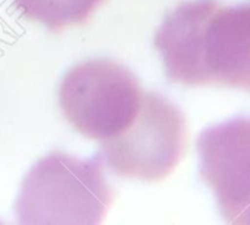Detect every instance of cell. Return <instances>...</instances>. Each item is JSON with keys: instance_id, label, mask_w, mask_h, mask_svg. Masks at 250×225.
I'll return each instance as SVG.
<instances>
[{"instance_id": "cell-6", "label": "cell", "mask_w": 250, "mask_h": 225, "mask_svg": "<svg viewBox=\"0 0 250 225\" xmlns=\"http://www.w3.org/2000/svg\"><path fill=\"white\" fill-rule=\"evenodd\" d=\"M103 0H15L22 17L50 30L83 24Z\"/></svg>"}, {"instance_id": "cell-5", "label": "cell", "mask_w": 250, "mask_h": 225, "mask_svg": "<svg viewBox=\"0 0 250 225\" xmlns=\"http://www.w3.org/2000/svg\"><path fill=\"white\" fill-rule=\"evenodd\" d=\"M199 174L213 191L224 219L250 224V120L212 125L199 137Z\"/></svg>"}, {"instance_id": "cell-4", "label": "cell", "mask_w": 250, "mask_h": 225, "mask_svg": "<svg viewBox=\"0 0 250 225\" xmlns=\"http://www.w3.org/2000/svg\"><path fill=\"white\" fill-rule=\"evenodd\" d=\"M187 142L186 118L167 99L143 91L128 127L102 142L100 153L119 177L155 183L180 164Z\"/></svg>"}, {"instance_id": "cell-2", "label": "cell", "mask_w": 250, "mask_h": 225, "mask_svg": "<svg viewBox=\"0 0 250 225\" xmlns=\"http://www.w3.org/2000/svg\"><path fill=\"white\" fill-rule=\"evenodd\" d=\"M112 202L99 158L50 152L25 175L15 210L22 224H99Z\"/></svg>"}, {"instance_id": "cell-1", "label": "cell", "mask_w": 250, "mask_h": 225, "mask_svg": "<svg viewBox=\"0 0 250 225\" xmlns=\"http://www.w3.org/2000/svg\"><path fill=\"white\" fill-rule=\"evenodd\" d=\"M153 44L174 84L250 91V3L183 2L165 15Z\"/></svg>"}, {"instance_id": "cell-3", "label": "cell", "mask_w": 250, "mask_h": 225, "mask_svg": "<svg viewBox=\"0 0 250 225\" xmlns=\"http://www.w3.org/2000/svg\"><path fill=\"white\" fill-rule=\"evenodd\" d=\"M143 90L122 65L96 59L71 68L59 87L65 120L84 137L104 142L128 127L136 117Z\"/></svg>"}]
</instances>
